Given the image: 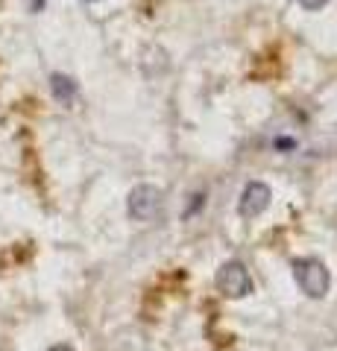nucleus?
Returning <instances> with one entry per match:
<instances>
[{"label":"nucleus","mask_w":337,"mask_h":351,"mask_svg":"<svg viewBox=\"0 0 337 351\" xmlns=\"http://www.w3.org/2000/svg\"><path fill=\"white\" fill-rule=\"evenodd\" d=\"M159 205H161V191L153 188V184H138V188H132V193H129V217L132 219H150L156 211H159Z\"/></svg>","instance_id":"3"},{"label":"nucleus","mask_w":337,"mask_h":351,"mask_svg":"<svg viewBox=\"0 0 337 351\" xmlns=\"http://www.w3.org/2000/svg\"><path fill=\"white\" fill-rule=\"evenodd\" d=\"M217 290L229 299H244L246 293H253V281H249V272L241 261H226L217 269Z\"/></svg>","instance_id":"2"},{"label":"nucleus","mask_w":337,"mask_h":351,"mask_svg":"<svg viewBox=\"0 0 337 351\" xmlns=\"http://www.w3.org/2000/svg\"><path fill=\"white\" fill-rule=\"evenodd\" d=\"M50 351H73V348H71V346H53Z\"/></svg>","instance_id":"7"},{"label":"nucleus","mask_w":337,"mask_h":351,"mask_svg":"<svg viewBox=\"0 0 337 351\" xmlns=\"http://www.w3.org/2000/svg\"><path fill=\"white\" fill-rule=\"evenodd\" d=\"M293 276H297V284L302 287V293L311 295V299H323L332 287V276L325 269V263L317 258H299L293 261Z\"/></svg>","instance_id":"1"},{"label":"nucleus","mask_w":337,"mask_h":351,"mask_svg":"<svg viewBox=\"0 0 337 351\" xmlns=\"http://www.w3.org/2000/svg\"><path fill=\"white\" fill-rule=\"evenodd\" d=\"M85 3H97V0H85Z\"/></svg>","instance_id":"8"},{"label":"nucleus","mask_w":337,"mask_h":351,"mask_svg":"<svg viewBox=\"0 0 337 351\" xmlns=\"http://www.w3.org/2000/svg\"><path fill=\"white\" fill-rule=\"evenodd\" d=\"M50 91H53V97H56L59 103H71L73 94H77V82H73L71 76H65V73H53L50 76Z\"/></svg>","instance_id":"5"},{"label":"nucleus","mask_w":337,"mask_h":351,"mask_svg":"<svg viewBox=\"0 0 337 351\" xmlns=\"http://www.w3.org/2000/svg\"><path fill=\"white\" fill-rule=\"evenodd\" d=\"M329 0H299V6L302 9H308V12H317V9H323Z\"/></svg>","instance_id":"6"},{"label":"nucleus","mask_w":337,"mask_h":351,"mask_svg":"<svg viewBox=\"0 0 337 351\" xmlns=\"http://www.w3.org/2000/svg\"><path fill=\"white\" fill-rule=\"evenodd\" d=\"M270 199H273V193H270V188H267L264 182H249L246 188H244V193H241L237 211H241V217L253 219V217H258V214L267 211Z\"/></svg>","instance_id":"4"}]
</instances>
